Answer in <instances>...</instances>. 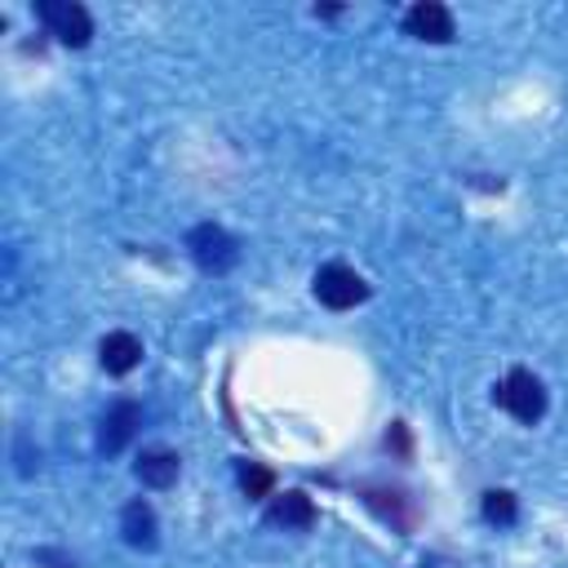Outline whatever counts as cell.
I'll list each match as a JSON object with an SVG mask.
<instances>
[{"label": "cell", "instance_id": "cell-1", "mask_svg": "<svg viewBox=\"0 0 568 568\" xmlns=\"http://www.w3.org/2000/svg\"><path fill=\"white\" fill-rule=\"evenodd\" d=\"M493 399L515 417V422H524V426H532V422H541V413H546V386L528 373V368H515V373H506V382L493 390Z\"/></svg>", "mask_w": 568, "mask_h": 568}, {"label": "cell", "instance_id": "cell-2", "mask_svg": "<svg viewBox=\"0 0 568 568\" xmlns=\"http://www.w3.org/2000/svg\"><path fill=\"white\" fill-rule=\"evenodd\" d=\"M311 284H315V297H320L328 311H351V306H359V302L368 297L364 275H355V271H351V266H342V262L320 266Z\"/></svg>", "mask_w": 568, "mask_h": 568}, {"label": "cell", "instance_id": "cell-3", "mask_svg": "<svg viewBox=\"0 0 568 568\" xmlns=\"http://www.w3.org/2000/svg\"><path fill=\"white\" fill-rule=\"evenodd\" d=\"M36 13H40V22L49 27V36H58V40L71 44V49H84L89 36H93V18H89L84 4H75V0H40Z\"/></svg>", "mask_w": 568, "mask_h": 568}, {"label": "cell", "instance_id": "cell-4", "mask_svg": "<svg viewBox=\"0 0 568 568\" xmlns=\"http://www.w3.org/2000/svg\"><path fill=\"white\" fill-rule=\"evenodd\" d=\"M186 248H191L195 266H200V271H209V275L231 271V266H235V257H240L235 240H231V235H226L217 222H200V226L186 235Z\"/></svg>", "mask_w": 568, "mask_h": 568}, {"label": "cell", "instance_id": "cell-5", "mask_svg": "<svg viewBox=\"0 0 568 568\" xmlns=\"http://www.w3.org/2000/svg\"><path fill=\"white\" fill-rule=\"evenodd\" d=\"M138 426H142V408H138L133 399H115V404L102 413V422H98V453L115 457V453L138 435Z\"/></svg>", "mask_w": 568, "mask_h": 568}, {"label": "cell", "instance_id": "cell-6", "mask_svg": "<svg viewBox=\"0 0 568 568\" xmlns=\"http://www.w3.org/2000/svg\"><path fill=\"white\" fill-rule=\"evenodd\" d=\"M404 27H408V36L430 40V44H448L453 40V13L444 4H435V0H417L404 13Z\"/></svg>", "mask_w": 568, "mask_h": 568}, {"label": "cell", "instance_id": "cell-7", "mask_svg": "<svg viewBox=\"0 0 568 568\" xmlns=\"http://www.w3.org/2000/svg\"><path fill=\"white\" fill-rule=\"evenodd\" d=\"M98 359H102V368H106L111 377H124V373L138 368V359H142V342H138L133 333H106L102 346H98Z\"/></svg>", "mask_w": 568, "mask_h": 568}, {"label": "cell", "instance_id": "cell-8", "mask_svg": "<svg viewBox=\"0 0 568 568\" xmlns=\"http://www.w3.org/2000/svg\"><path fill=\"white\" fill-rule=\"evenodd\" d=\"M120 532H124V541H129L133 550H155V510H151L142 497H133V501L120 510Z\"/></svg>", "mask_w": 568, "mask_h": 568}, {"label": "cell", "instance_id": "cell-9", "mask_svg": "<svg viewBox=\"0 0 568 568\" xmlns=\"http://www.w3.org/2000/svg\"><path fill=\"white\" fill-rule=\"evenodd\" d=\"M133 475L146 488H169L178 479V453H169V448H142V457L133 462Z\"/></svg>", "mask_w": 568, "mask_h": 568}, {"label": "cell", "instance_id": "cell-10", "mask_svg": "<svg viewBox=\"0 0 568 568\" xmlns=\"http://www.w3.org/2000/svg\"><path fill=\"white\" fill-rule=\"evenodd\" d=\"M266 519H271V524H284V528H311V524H315V506H311V497H306L302 488H288L284 497L271 501Z\"/></svg>", "mask_w": 568, "mask_h": 568}, {"label": "cell", "instance_id": "cell-11", "mask_svg": "<svg viewBox=\"0 0 568 568\" xmlns=\"http://www.w3.org/2000/svg\"><path fill=\"white\" fill-rule=\"evenodd\" d=\"M240 488H244V497H271L275 475L266 466H257V462H240Z\"/></svg>", "mask_w": 568, "mask_h": 568}, {"label": "cell", "instance_id": "cell-12", "mask_svg": "<svg viewBox=\"0 0 568 568\" xmlns=\"http://www.w3.org/2000/svg\"><path fill=\"white\" fill-rule=\"evenodd\" d=\"M515 515H519L515 493H506V488L484 493V519H488V524H515Z\"/></svg>", "mask_w": 568, "mask_h": 568}, {"label": "cell", "instance_id": "cell-13", "mask_svg": "<svg viewBox=\"0 0 568 568\" xmlns=\"http://www.w3.org/2000/svg\"><path fill=\"white\" fill-rule=\"evenodd\" d=\"M36 564H44V568H75V559H71V555L49 550V546H40V550H36Z\"/></svg>", "mask_w": 568, "mask_h": 568}, {"label": "cell", "instance_id": "cell-14", "mask_svg": "<svg viewBox=\"0 0 568 568\" xmlns=\"http://www.w3.org/2000/svg\"><path fill=\"white\" fill-rule=\"evenodd\" d=\"M386 444H395L399 453H408V430H404V422H395V426H390V435H386Z\"/></svg>", "mask_w": 568, "mask_h": 568}]
</instances>
